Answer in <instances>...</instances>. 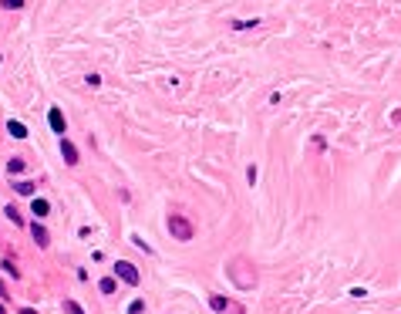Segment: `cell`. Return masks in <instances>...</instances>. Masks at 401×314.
Listing matches in <instances>:
<instances>
[{
    "label": "cell",
    "instance_id": "1",
    "mask_svg": "<svg viewBox=\"0 0 401 314\" xmlns=\"http://www.w3.org/2000/svg\"><path fill=\"white\" fill-rule=\"evenodd\" d=\"M169 233L176 236V240H182V243H189V240L196 236V230H192V223H189L186 216L172 213V216H169Z\"/></svg>",
    "mask_w": 401,
    "mask_h": 314
},
{
    "label": "cell",
    "instance_id": "2",
    "mask_svg": "<svg viewBox=\"0 0 401 314\" xmlns=\"http://www.w3.org/2000/svg\"><path fill=\"white\" fill-rule=\"evenodd\" d=\"M115 274H118L125 284H132V287H138V284H142L138 267H135V264H128V260H118V264H115Z\"/></svg>",
    "mask_w": 401,
    "mask_h": 314
},
{
    "label": "cell",
    "instance_id": "3",
    "mask_svg": "<svg viewBox=\"0 0 401 314\" xmlns=\"http://www.w3.org/2000/svg\"><path fill=\"white\" fill-rule=\"evenodd\" d=\"M48 125H51L58 135H64L67 125H64V115H61V108H51V112H48Z\"/></svg>",
    "mask_w": 401,
    "mask_h": 314
},
{
    "label": "cell",
    "instance_id": "4",
    "mask_svg": "<svg viewBox=\"0 0 401 314\" xmlns=\"http://www.w3.org/2000/svg\"><path fill=\"white\" fill-rule=\"evenodd\" d=\"M61 156H64L67 165H78V149H74V142H67L64 135H61Z\"/></svg>",
    "mask_w": 401,
    "mask_h": 314
},
{
    "label": "cell",
    "instance_id": "5",
    "mask_svg": "<svg viewBox=\"0 0 401 314\" xmlns=\"http://www.w3.org/2000/svg\"><path fill=\"white\" fill-rule=\"evenodd\" d=\"M31 233H34V240H37V247H48V243H51V233H48L41 223H34V227H31Z\"/></svg>",
    "mask_w": 401,
    "mask_h": 314
},
{
    "label": "cell",
    "instance_id": "6",
    "mask_svg": "<svg viewBox=\"0 0 401 314\" xmlns=\"http://www.w3.org/2000/svg\"><path fill=\"white\" fill-rule=\"evenodd\" d=\"M7 132H10V139H27L24 122H7Z\"/></svg>",
    "mask_w": 401,
    "mask_h": 314
},
{
    "label": "cell",
    "instance_id": "7",
    "mask_svg": "<svg viewBox=\"0 0 401 314\" xmlns=\"http://www.w3.org/2000/svg\"><path fill=\"white\" fill-rule=\"evenodd\" d=\"M31 213H34V216H48V213H51V203H48V199H34V203H31Z\"/></svg>",
    "mask_w": 401,
    "mask_h": 314
},
{
    "label": "cell",
    "instance_id": "8",
    "mask_svg": "<svg viewBox=\"0 0 401 314\" xmlns=\"http://www.w3.org/2000/svg\"><path fill=\"white\" fill-rule=\"evenodd\" d=\"M209 308H212V311H226V308H229V297H219V294H212V297H209Z\"/></svg>",
    "mask_w": 401,
    "mask_h": 314
},
{
    "label": "cell",
    "instance_id": "9",
    "mask_svg": "<svg viewBox=\"0 0 401 314\" xmlns=\"http://www.w3.org/2000/svg\"><path fill=\"white\" fill-rule=\"evenodd\" d=\"M7 172H10V176H17V172H24V159H20V156H14V159H10V162H7Z\"/></svg>",
    "mask_w": 401,
    "mask_h": 314
},
{
    "label": "cell",
    "instance_id": "10",
    "mask_svg": "<svg viewBox=\"0 0 401 314\" xmlns=\"http://www.w3.org/2000/svg\"><path fill=\"white\" fill-rule=\"evenodd\" d=\"M14 193H20V196H34V182H14Z\"/></svg>",
    "mask_w": 401,
    "mask_h": 314
},
{
    "label": "cell",
    "instance_id": "11",
    "mask_svg": "<svg viewBox=\"0 0 401 314\" xmlns=\"http://www.w3.org/2000/svg\"><path fill=\"white\" fill-rule=\"evenodd\" d=\"M115 287H118V284H115V277H105V281L98 284V291H101V294H115Z\"/></svg>",
    "mask_w": 401,
    "mask_h": 314
},
{
    "label": "cell",
    "instance_id": "12",
    "mask_svg": "<svg viewBox=\"0 0 401 314\" xmlns=\"http://www.w3.org/2000/svg\"><path fill=\"white\" fill-rule=\"evenodd\" d=\"M3 216H10V223H17V227L24 223V216H20V213H17L14 206H7V210H3Z\"/></svg>",
    "mask_w": 401,
    "mask_h": 314
},
{
    "label": "cell",
    "instance_id": "13",
    "mask_svg": "<svg viewBox=\"0 0 401 314\" xmlns=\"http://www.w3.org/2000/svg\"><path fill=\"white\" fill-rule=\"evenodd\" d=\"M0 270H7V274H10V277H14V281H17V277H20V270H17V267H14V264H10V260H3V264H0Z\"/></svg>",
    "mask_w": 401,
    "mask_h": 314
},
{
    "label": "cell",
    "instance_id": "14",
    "mask_svg": "<svg viewBox=\"0 0 401 314\" xmlns=\"http://www.w3.org/2000/svg\"><path fill=\"white\" fill-rule=\"evenodd\" d=\"M64 314H84V311H81V304H74V301H64Z\"/></svg>",
    "mask_w": 401,
    "mask_h": 314
},
{
    "label": "cell",
    "instance_id": "15",
    "mask_svg": "<svg viewBox=\"0 0 401 314\" xmlns=\"http://www.w3.org/2000/svg\"><path fill=\"white\" fill-rule=\"evenodd\" d=\"M132 243H135V247H138V250H145V253H152V247H148V243H145V240H142V236H138V233L132 236Z\"/></svg>",
    "mask_w": 401,
    "mask_h": 314
},
{
    "label": "cell",
    "instance_id": "16",
    "mask_svg": "<svg viewBox=\"0 0 401 314\" xmlns=\"http://www.w3.org/2000/svg\"><path fill=\"white\" fill-rule=\"evenodd\" d=\"M233 27H236V31H250V27H257V20H236Z\"/></svg>",
    "mask_w": 401,
    "mask_h": 314
},
{
    "label": "cell",
    "instance_id": "17",
    "mask_svg": "<svg viewBox=\"0 0 401 314\" xmlns=\"http://www.w3.org/2000/svg\"><path fill=\"white\" fill-rule=\"evenodd\" d=\"M145 311V301H132V304H128V314H142Z\"/></svg>",
    "mask_w": 401,
    "mask_h": 314
},
{
    "label": "cell",
    "instance_id": "18",
    "mask_svg": "<svg viewBox=\"0 0 401 314\" xmlns=\"http://www.w3.org/2000/svg\"><path fill=\"white\" fill-rule=\"evenodd\" d=\"M24 0H0V7H7V10H17Z\"/></svg>",
    "mask_w": 401,
    "mask_h": 314
},
{
    "label": "cell",
    "instance_id": "19",
    "mask_svg": "<svg viewBox=\"0 0 401 314\" xmlns=\"http://www.w3.org/2000/svg\"><path fill=\"white\" fill-rule=\"evenodd\" d=\"M0 297H7V287H3V281H0Z\"/></svg>",
    "mask_w": 401,
    "mask_h": 314
},
{
    "label": "cell",
    "instance_id": "20",
    "mask_svg": "<svg viewBox=\"0 0 401 314\" xmlns=\"http://www.w3.org/2000/svg\"><path fill=\"white\" fill-rule=\"evenodd\" d=\"M20 314H37V311H34V308H24V311H20Z\"/></svg>",
    "mask_w": 401,
    "mask_h": 314
},
{
    "label": "cell",
    "instance_id": "21",
    "mask_svg": "<svg viewBox=\"0 0 401 314\" xmlns=\"http://www.w3.org/2000/svg\"><path fill=\"white\" fill-rule=\"evenodd\" d=\"M0 314H7V308H3V301H0Z\"/></svg>",
    "mask_w": 401,
    "mask_h": 314
}]
</instances>
